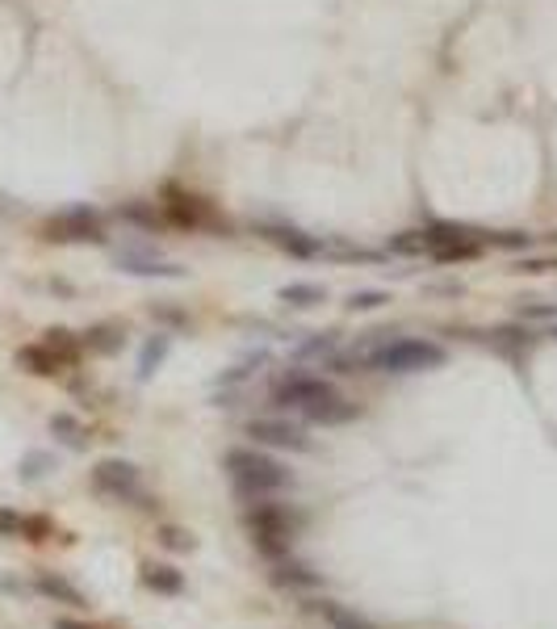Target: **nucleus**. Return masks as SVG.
<instances>
[{
	"instance_id": "423d86ee",
	"label": "nucleus",
	"mask_w": 557,
	"mask_h": 629,
	"mask_svg": "<svg viewBox=\"0 0 557 629\" xmlns=\"http://www.w3.org/2000/svg\"><path fill=\"white\" fill-rule=\"evenodd\" d=\"M327 395H336V386L327 382V378H314V373H289L286 382H277L272 403H277V407L306 411V407H314V403H323Z\"/></svg>"
},
{
	"instance_id": "7ed1b4c3",
	"label": "nucleus",
	"mask_w": 557,
	"mask_h": 629,
	"mask_svg": "<svg viewBox=\"0 0 557 629\" xmlns=\"http://www.w3.org/2000/svg\"><path fill=\"white\" fill-rule=\"evenodd\" d=\"M247 529H252V541L269 558H281L289 541H294V533H298V516L286 504H256L247 507Z\"/></svg>"
},
{
	"instance_id": "f03ea898",
	"label": "nucleus",
	"mask_w": 557,
	"mask_h": 629,
	"mask_svg": "<svg viewBox=\"0 0 557 629\" xmlns=\"http://www.w3.org/2000/svg\"><path fill=\"white\" fill-rule=\"evenodd\" d=\"M227 470H231V479L239 491L247 495H264V491H281L289 482V470L277 457L260 449H231L227 453Z\"/></svg>"
},
{
	"instance_id": "2f4dec72",
	"label": "nucleus",
	"mask_w": 557,
	"mask_h": 629,
	"mask_svg": "<svg viewBox=\"0 0 557 629\" xmlns=\"http://www.w3.org/2000/svg\"><path fill=\"white\" fill-rule=\"evenodd\" d=\"M59 629H88V625H80V621H59Z\"/></svg>"
},
{
	"instance_id": "a878e982",
	"label": "nucleus",
	"mask_w": 557,
	"mask_h": 629,
	"mask_svg": "<svg viewBox=\"0 0 557 629\" xmlns=\"http://www.w3.org/2000/svg\"><path fill=\"white\" fill-rule=\"evenodd\" d=\"M46 465H51L46 453H29L26 462H21V474H26V479H38V474H46Z\"/></svg>"
},
{
	"instance_id": "1a4fd4ad",
	"label": "nucleus",
	"mask_w": 557,
	"mask_h": 629,
	"mask_svg": "<svg viewBox=\"0 0 557 629\" xmlns=\"http://www.w3.org/2000/svg\"><path fill=\"white\" fill-rule=\"evenodd\" d=\"M423 235V247L428 252H449V247H461V244H478V235L482 231H474V227H465V222H432L428 231H420Z\"/></svg>"
},
{
	"instance_id": "bb28decb",
	"label": "nucleus",
	"mask_w": 557,
	"mask_h": 629,
	"mask_svg": "<svg viewBox=\"0 0 557 629\" xmlns=\"http://www.w3.org/2000/svg\"><path fill=\"white\" fill-rule=\"evenodd\" d=\"M390 247H395V252H428V247H423V235H420V231L398 235V239H390Z\"/></svg>"
},
{
	"instance_id": "c85d7f7f",
	"label": "nucleus",
	"mask_w": 557,
	"mask_h": 629,
	"mask_svg": "<svg viewBox=\"0 0 557 629\" xmlns=\"http://www.w3.org/2000/svg\"><path fill=\"white\" fill-rule=\"evenodd\" d=\"M21 533H29V541H42V533H46V520H42V516L21 520Z\"/></svg>"
},
{
	"instance_id": "ddd939ff",
	"label": "nucleus",
	"mask_w": 557,
	"mask_h": 629,
	"mask_svg": "<svg viewBox=\"0 0 557 629\" xmlns=\"http://www.w3.org/2000/svg\"><path fill=\"white\" fill-rule=\"evenodd\" d=\"M17 365L26 373H42V378H51V373H59V356L46 348V344H26V348H17Z\"/></svg>"
},
{
	"instance_id": "7c9ffc66",
	"label": "nucleus",
	"mask_w": 557,
	"mask_h": 629,
	"mask_svg": "<svg viewBox=\"0 0 557 629\" xmlns=\"http://www.w3.org/2000/svg\"><path fill=\"white\" fill-rule=\"evenodd\" d=\"M122 214H126V219H130V222H155V214H151L147 205H126Z\"/></svg>"
},
{
	"instance_id": "412c9836",
	"label": "nucleus",
	"mask_w": 557,
	"mask_h": 629,
	"mask_svg": "<svg viewBox=\"0 0 557 629\" xmlns=\"http://www.w3.org/2000/svg\"><path fill=\"white\" fill-rule=\"evenodd\" d=\"M84 344L96 348V353H113V348H122V331L118 328H93L88 336H84Z\"/></svg>"
},
{
	"instance_id": "f8f14e48",
	"label": "nucleus",
	"mask_w": 557,
	"mask_h": 629,
	"mask_svg": "<svg viewBox=\"0 0 557 629\" xmlns=\"http://www.w3.org/2000/svg\"><path fill=\"white\" fill-rule=\"evenodd\" d=\"M269 239H272V244H281L286 252H294V256H302V260H311V256L323 252V244H319L314 235L294 231V227H269Z\"/></svg>"
},
{
	"instance_id": "9d476101",
	"label": "nucleus",
	"mask_w": 557,
	"mask_h": 629,
	"mask_svg": "<svg viewBox=\"0 0 557 629\" xmlns=\"http://www.w3.org/2000/svg\"><path fill=\"white\" fill-rule=\"evenodd\" d=\"M168 219L180 222V227H205L210 222V205L193 193H180V189H168Z\"/></svg>"
},
{
	"instance_id": "393cba45",
	"label": "nucleus",
	"mask_w": 557,
	"mask_h": 629,
	"mask_svg": "<svg viewBox=\"0 0 557 629\" xmlns=\"http://www.w3.org/2000/svg\"><path fill=\"white\" fill-rule=\"evenodd\" d=\"M520 319H553L557 323V302H524Z\"/></svg>"
},
{
	"instance_id": "72a5a7b5",
	"label": "nucleus",
	"mask_w": 557,
	"mask_h": 629,
	"mask_svg": "<svg viewBox=\"0 0 557 629\" xmlns=\"http://www.w3.org/2000/svg\"><path fill=\"white\" fill-rule=\"evenodd\" d=\"M549 336H553V340H557V323H553V331H549Z\"/></svg>"
},
{
	"instance_id": "20e7f679",
	"label": "nucleus",
	"mask_w": 557,
	"mask_h": 629,
	"mask_svg": "<svg viewBox=\"0 0 557 629\" xmlns=\"http://www.w3.org/2000/svg\"><path fill=\"white\" fill-rule=\"evenodd\" d=\"M42 235H46L51 244H88V239L101 244V239H105V231H101V214L88 210V205H71V210L51 214L46 227H42Z\"/></svg>"
},
{
	"instance_id": "f257e3e1",
	"label": "nucleus",
	"mask_w": 557,
	"mask_h": 629,
	"mask_svg": "<svg viewBox=\"0 0 557 629\" xmlns=\"http://www.w3.org/2000/svg\"><path fill=\"white\" fill-rule=\"evenodd\" d=\"M369 370L378 373H420V370H440L445 365V348L420 336H403V340H386L365 356Z\"/></svg>"
},
{
	"instance_id": "a211bd4d",
	"label": "nucleus",
	"mask_w": 557,
	"mask_h": 629,
	"mask_svg": "<svg viewBox=\"0 0 557 629\" xmlns=\"http://www.w3.org/2000/svg\"><path fill=\"white\" fill-rule=\"evenodd\" d=\"M272 579H277L281 588H314V583H319V574L298 566V562H281V566L272 571Z\"/></svg>"
},
{
	"instance_id": "39448f33",
	"label": "nucleus",
	"mask_w": 557,
	"mask_h": 629,
	"mask_svg": "<svg viewBox=\"0 0 557 629\" xmlns=\"http://www.w3.org/2000/svg\"><path fill=\"white\" fill-rule=\"evenodd\" d=\"M93 487L101 495H113V499H138L143 507L147 504V495L138 487V470L130 462H118V457H109V462H96L93 470Z\"/></svg>"
},
{
	"instance_id": "4be33fe9",
	"label": "nucleus",
	"mask_w": 557,
	"mask_h": 629,
	"mask_svg": "<svg viewBox=\"0 0 557 629\" xmlns=\"http://www.w3.org/2000/svg\"><path fill=\"white\" fill-rule=\"evenodd\" d=\"M381 302H390L386 289H356L353 298H348V311H378Z\"/></svg>"
},
{
	"instance_id": "9b49d317",
	"label": "nucleus",
	"mask_w": 557,
	"mask_h": 629,
	"mask_svg": "<svg viewBox=\"0 0 557 629\" xmlns=\"http://www.w3.org/2000/svg\"><path fill=\"white\" fill-rule=\"evenodd\" d=\"M302 415L314 420V424H348V420H356V403H348V398H340V395H327L323 403L306 407Z\"/></svg>"
},
{
	"instance_id": "6e6552de",
	"label": "nucleus",
	"mask_w": 557,
	"mask_h": 629,
	"mask_svg": "<svg viewBox=\"0 0 557 629\" xmlns=\"http://www.w3.org/2000/svg\"><path fill=\"white\" fill-rule=\"evenodd\" d=\"M113 264H118L122 273H135V277H180L185 273L180 264L151 256V252H143V247H122V252L113 256Z\"/></svg>"
},
{
	"instance_id": "aec40b11",
	"label": "nucleus",
	"mask_w": 557,
	"mask_h": 629,
	"mask_svg": "<svg viewBox=\"0 0 557 629\" xmlns=\"http://www.w3.org/2000/svg\"><path fill=\"white\" fill-rule=\"evenodd\" d=\"M163 356H168V336H155V340L143 344V356H138V378H151Z\"/></svg>"
},
{
	"instance_id": "b1692460",
	"label": "nucleus",
	"mask_w": 557,
	"mask_h": 629,
	"mask_svg": "<svg viewBox=\"0 0 557 629\" xmlns=\"http://www.w3.org/2000/svg\"><path fill=\"white\" fill-rule=\"evenodd\" d=\"M160 541L168 549H193V537L185 533V529H177V524H163L160 529Z\"/></svg>"
},
{
	"instance_id": "5701e85b",
	"label": "nucleus",
	"mask_w": 557,
	"mask_h": 629,
	"mask_svg": "<svg viewBox=\"0 0 557 629\" xmlns=\"http://www.w3.org/2000/svg\"><path fill=\"white\" fill-rule=\"evenodd\" d=\"M51 428H54V432H59V437H63V440H68V445H76V449H80V445H84V432H80V424H76L71 415H54V420H51Z\"/></svg>"
},
{
	"instance_id": "6ab92c4d",
	"label": "nucleus",
	"mask_w": 557,
	"mask_h": 629,
	"mask_svg": "<svg viewBox=\"0 0 557 629\" xmlns=\"http://www.w3.org/2000/svg\"><path fill=\"white\" fill-rule=\"evenodd\" d=\"M323 286H311V281H294V286H281V302L289 306H314V302H323Z\"/></svg>"
},
{
	"instance_id": "0eeeda50",
	"label": "nucleus",
	"mask_w": 557,
	"mask_h": 629,
	"mask_svg": "<svg viewBox=\"0 0 557 629\" xmlns=\"http://www.w3.org/2000/svg\"><path fill=\"white\" fill-rule=\"evenodd\" d=\"M247 437L256 445H272V449H311L306 432L298 424H286V420H252Z\"/></svg>"
},
{
	"instance_id": "4468645a",
	"label": "nucleus",
	"mask_w": 557,
	"mask_h": 629,
	"mask_svg": "<svg viewBox=\"0 0 557 629\" xmlns=\"http://www.w3.org/2000/svg\"><path fill=\"white\" fill-rule=\"evenodd\" d=\"M143 583H147L151 591H163V596H177V591H185V574L177 571V566H143Z\"/></svg>"
},
{
	"instance_id": "f3484780",
	"label": "nucleus",
	"mask_w": 557,
	"mask_h": 629,
	"mask_svg": "<svg viewBox=\"0 0 557 629\" xmlns=\"http://www.w3.org/2000/svg\"><path fill=\"white\" fill-rule=\"evenodd\" d=\"M319 613L331 621V629H373L365 616L353 613V608H344V604H331V600H327V604H319Z\"/></svg>"
},
{
	"instance_id": "cd10ccee",
	"label": "nucleus",
	"mask_w": 557,
	"mask_h": 629,
	"mask_svg": "<svg viewBox=\"0 0 557 629\" xmlns=\"http://www.w3.org/2000/svg\"><path fill=\"white\" fill-rule=\"evenodd\" d=\"M21 520H26V516H17V512H9V507H0V537H17V533H21Z\"/></svg>"
},
{
	"instance_id": "473e14b6",
	"label": "nucleus",
	"mask_w": 557,
	"mask_h": 629,
	"mask_svg": "<svg viewBox=\"0 0 557 629\" xmlns=\"http://www.w3.org/2000/svg\"><path fill=\"white\" fill-rule=\"evenodd\" d=\"M4 210H9V205H4V197H0V214H4Z\"/></svg>"
},
{
	"instance_id": "dca6fc26",
	"label": "nucleus",
	"mask_w": 557,
	"mask_h": 629,
	"mask_svg": "<svg viewBox=\"0 0 557 629\" xmlns=\"http://www.w3.org/2000/svg\"><path fill=\"white\" fill-rule=\"evenodd\" d=\"M42 344H46V348H51V353L59 356L63 365H71V361L80 356V340H76L71 331H63V328H51L46 336H42Z\"/></svg>"
},
{
	"instance_id": "2eb2a0df",
	"label": "nucleus",
	"mask_w": 557,
	"mask_h": 629,
	"mask_svg": "<svg viewBox=\"0 0 557 629\" xmlns=\"http://www.w3.org/2000/svg\"><path fill=\"white\" fill-rule=\"evenodd\" d=\"M38 591H42V596H51V600L71 604V608H84L80 588H71L68 579H59V574H38Z\"/></svg>"
},
{
	"instance_id": "c756f323",
	"label": "nucleus",
	"mask_w": 557,
	"mask_h": 629,
	"mask_svg": "<svg viewBox=\"0 0 557 629\" xmlns=\"http://www.w3.org/2000/svg\"><path fill=\"white\" fill-rule=\"evenodd\" d=\"M528 239H532V235H520V231H503V235H499V239H495V244H499V247H528Z\"/></svg>"
}]
</instances>
